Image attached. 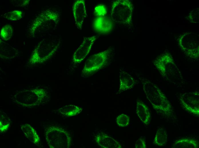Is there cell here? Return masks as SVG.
Listing matches in <instances>:
<instances>
[{
	"instance_id": "cell-20",
	"label": "cell",
	"mask_w": 199,
	"mask_h": 148,
	"mask_svg": "<svg viewBox=\"0 0 199 148\" xmlns=\"http://www.w3.org/2000/svg\"><path fill=\"white\" fill-rule=\"evenodd\" d=\"M5 16L6 19L10 20L16 21L22 18V13L21 11L15 10L8 12Z\"/></svg>"
},
{
	"instance_id": "cell-4",
	"label": "cell",
	"mask_w": 199,
	"mask_h": 148,
	"mask_svg": "<svg viewBox=\"0 0 199 148\" xmlns=\"http://www.w3.org/2000/svg\"><path fill=\"white\" fill-rule=\"evenodd\" d=\"M112 50L107 49L89 57L85 61L82 71L84 75L94 73L104 67L108 62Z\"/></svg>"
},
{
	"instance_id": "cell-14",
	"label": "cell",
	"mask_w": 199,
	"mask_h": 148,
	"mask_svg": "<svg viewBox=\"0 0 199 148\" xmlns=\"http://www.w3.org/2000/svg\"><path fill=\"white\" fill-rule=\"evenodd\" d=\"M21 128L26 137L31 142L35 144L39 142L40 138L35 130L31 126L25 124L22 125Z\"/></svg>"
},
{
	"instance_id": "cell-6",
	"label": "cell",
	"mask_w": 199,
	"mask_h": 148,
	"mask_svg": "<svg viewBox=\"0 0 199 148\" xmlns=\"http://www.w3.org/2000/svg\"><path fill=\"white\" fill-rule=\"evenodd\" d=\"M98 37L93 36L84 37L83 40L73 56L72 60L74 63H80L83 61L89 53L92 46Z\"/></svg>"
},
{
	"instance_id": "cell-3",
	"label": "cell",
	"mask_w": 199,
	"mask_h": 148,
	"mask_svg": "<svg viewBox=\"0 0 199 148\" xmlns=\"http://www.w3.org/2000/svg\"><path fill=\"white\" fill-rule=\"evenodd\" d=\"M133 5L128 0H118L112 5L111 17L114 21L128 24L132 20Z\"/></svg>"
},
{
	"instance_id": "cell-21",
	"label": "cell",
	"mask_w": 199,
	"mask_h": 148,
	"mask_svg": "<svg viewBox=\"0 0 199 148\" xmlns=\"http://www.w3.org/2000/svg\"><path fill=\"white\" fill-rule=\"evenodd\" d=\"M107 13L106 8L103 5H98L95 8L94 13L97 17L105 16Z\"/></svg>"
},
{
	"instance_id": "cell-18",
	"label": "cell",
	"mask_w": 199,
	"mask_h": 148,
	"mask_svg": "<svg viewBox=\"0 0 199 148\" xmlns=\"http://www.w3.org/2000/svg\"><path fill=\"white\" fill-rule=\"evenodd\" d=\"M0 131L3 132L7 130L10 125V120L4 113L0 114Z\"/></svg>"
},
{
	"instance_id": "cell-12",
	"label": "cell",
	"mask_w": 199,
	"mask_h": 148,
	"mask_svg": "<svg viewBox=\"0 0 199 148\" xmlns=\"http://www.w3.org/2000/svg\"><path fill=\"white\" fill-rule=\"evenodd\" d=\"M120 77V88L118 93L132 88L135 81L133 77L127 72L120 70L119 73Z\"/></svg>"
},
{
	"instance_id": "cell-15",
	"label": "cell",
	"mask_w": 199,
	"mask_h": 148,
	"mask_svg": "<svg viewBox=\"0 0 199 148\" xmlns=\"http://www.w3.org/2000/svg\"><path fill=\"white\" fill-rule=\"evenodd\" d=\"M168 140L167 133L162 128L158 130L153 141V144L159 147L165 145Z\"/></svg>"
},
{
	"instance_id": "cell-19",
	"label": "cell",
	"mask_w": 199,
	"mask_h": 148,
	"mask_svg": "<svg viewBox=\"0 0 199 148\" xmlns=\"http://www.w3.org/2000/svg\"><path fill=\"white\" fill-rule=\"evenodd\" d=\"M116 121L119 127H126L129 124L130 118L127 115L122 114L117 117Z\"/></svg>"
},
{
	"instance_id": "cell-16",
	"label": "cell",
	"mask_w": 199,
	"mask_h": 148,
	"mask_svg": "<svg viewBox=\"0 0 199 148\" xmlns=\"http://www.w3.org/2000/svg\"><path fill=\"white\" fill-rule=\"evenodd\" d=\"M81 108L76 105H69L63 107L59 109V111L62 115L66 117L76 115L81 112Z\"/></svg>"
},
{
	"instance_id": "cell-2",
	"label": "cell",
	"mask_w": 199,
	"mask_h": 148,
	"mask_svg": "<svg viewBox=\"0 0 199 148\" xmlns=\"http://www.w3.org/2000/svg\"><path fill=\"white\" fill-rule=\"evenodd\" d=\"M45 134L46 141L50 148H68L72 145L70 135L61 128L49 127L47 128Z\"/></svg>"
},
{
	"instance_id": "cell-9",
	"label": "cell",
	"mask_w": 199,
	"mask_h": 148,
	"mask_svg": "<svg viewBox=\"0 0 199 148\" xmlns=\"http://www.w3.org/2000/svg\"><path fill=\"white\" fill-rule=\"evenodd\" d=\"M93 26L97 32L101 33H108L112 30L113 23L111 20L106 16L97 17L94 20Z\"/></svg>"
},
{
	"instance_id": "cell-5",
	"label": "cell",
	"mask_w": 199,
	"mask_h": 148,
	"mask_svg": "<svg viewBox=\"0 0 199 148\" xmlns=\"http://www.w3.org/2000/svg\"><path fill=\"white\" fill-rule=\"evenodd\" d=\"M163 60L156 61L154 64L162 76L164 78L171 81H176L182 79V75L179 69L171 62L170 58L167 56V61L166 56L162 57Z\"/></svg>"
},
{
	"instance_id": "cell-13",
	"label": "cell",
	"mask_w": 199,
	"mask_h": 148,
	"mask_svg": "<svg viewBox=\"0 0 199 148\" xmlns=\"http://www.w3.org/2000/svg\"><path fill=\"white\" fill-rule=\"evenodd\" d=\"M199 143L195 139L190 138L184 137L175 141L173 148H198Z\"/></svg>"
},
{
	"instance_id": "cell-17",
	"label": "cell",
	"mask_w": 199,
	"mask_h": 148,
	"mask_svg": "<svg viewBox=\"0 0 199 148\" xmlns=\"http://www.w3.org/2000/svg\"><path fill=\"white\" fill-rule=\"evenodd\" d=\"M13 32V28L11 25H6L1 28L0 32L1 37L3 40H7L11 37Z\"/></svg>"
},
{
	"instance_id": "cell-8",
	"label": "cell",
	"mask_w": 199,
	"mask_h": 148,
	"mask_svg": "<svg viewBox=\"0 0 199 148\" xmlns=\"http://www.w3.org/2000/svg\"><path fill=\"white\" fill-rule=\"evenodd\" d=\"M198 93L196 92L191 95H187L181 102L184 108L192 114L198 116L199 114Z\"/></svg>"
},
{
	"instance_id": "cell-11",
	"label": "cell",
	"mask_w": 199,
	"mask_h": 148,
	"mask_svg": "<svg viewBox=\"0 0 199 148\" xmlns=\"http://www.w3.org/2000/svg\"><path fill=\"white\" fill-rule=\"evenodd\" d=\"M136 113L144 124L148 125L150 123L151 116L148 108L139 99H137Z\"/></svg>"
},
{
	"instance_id": "cell-10",
	"label": "cell",
	"mask_w": 199,
	"mask_h": 148,
	"mask_svg": "<svg viewBox=\"0 0 199 148\" xmlns=\"http://www.w3.org/2000/svg\"><path fill=\"white\" fill-rule=\"evenodd\" d=\"M97 143L101 147L104 148H121L120 143L106 134L102 133L95 136Z\"/></svg>"
},
{
	"instance_id": "cell-7",
	"label": "cell",
	"mask_w": 199,
	"mask_h": 148,
	"mask_svg": "<svg viewBox=\"0 0 199 148\" xmlns=\"http://www.w3.org/2000/svg\"><path fill=\"white\" fill-rule=\"evenodd\" d=\"M73 11L77 28L81 30L85 18L87 17L85 1L78 0L75 1L73 5Z\"/></svg>"
},
{
	"instance_id": "cell-22",
	"label": "cell",
	"mask_w": 199,
	"mask_h": 148,
	"mask_svg": "<svg viewBox=\"0 0 199 148\" xmlns=\"http://www.w3.org/2000/svg\"><path fill=\"white\" fill-rule=\"evenodd\" d=\"M144 137H142L138 139L136 141L135 147L136 148H146L145 138Z\"/></svg>"
},
{
	"instance_id": "cell-1",
	"label": "cell",
	"mask_w": 199,
	"mask_h": 148,
	"mask_svg": "<svg viewBox=\"0 0 199 148\" xmlns=\"http://www.w3.org/2000/svg\"><path fill=\"white\" fill-rule=\"evenodd\" d=\"M143 89L147 99L157 112L168 115L172 112V106L166 95L155 84L148 80L143 83Z\"/></svg>"
}]
</instances>
